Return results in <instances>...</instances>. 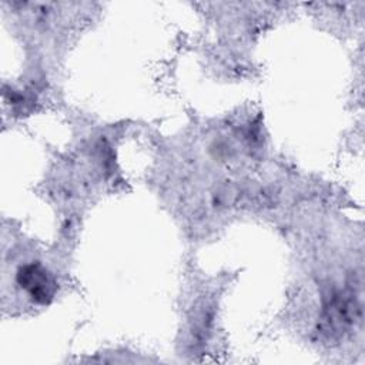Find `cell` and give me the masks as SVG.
I'll return each instance as SVG.
<instances>
[{
    "instance_id": "6da1fadb",
    "label": "cell",
    "mask_w": 365,
    "mask_h": 365,
    "mask_svg": "<svg viewBox=\"0 0 365 365\" xmlns=\"http://www.w3.org/2000/svg\"><path fill=\"white\" fill-rule=\"evenodd\" d=\"M19 282L30 292L33 299H36L37 302L44 304L54 294L53 278L47 272V269L38 262L24 265L19 271Z\"/></svg>"
}]
</instances>
